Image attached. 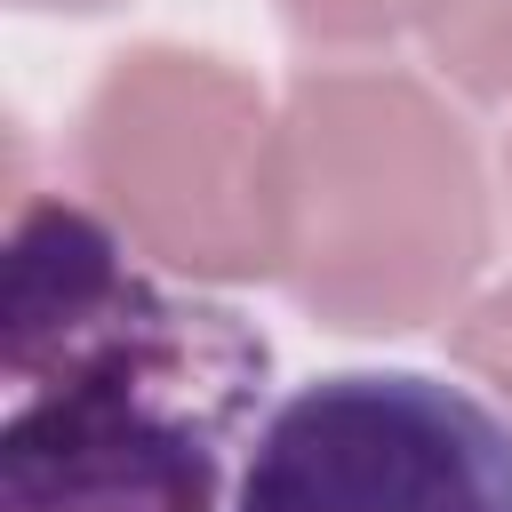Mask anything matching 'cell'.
<instances>
[{
  "instance_id": "obj_1",
  "label": "cell",
  "mask_w": 512,
  "mask_h": 512,
  "mask_svg": "<svg viewBox=\"0 0 512 512\" xmlns=\"http://www.w3.org/2000/svg\"><path fill=\"white\" fill-rule=\"evenodd\" d=\"M0 512H216L264 416L272 344L144 248L64 200L24 192L0 280Z\"/></svg>"
},
{
  "instance_id": "obj_5",
  "label": "cell",
  "mask_w": 512,
  "mask_h": 512,
  "mask_svg": "<svg viewBox=\"0 0 512 512\" xmlns=\"http://www.w3.org/2000/svg\"><path fill=\"white\" fill-rule=\"evenodd\" d=\"M32 8H96V0H32Z\"/></svg>"
},
{
  "instance_id": "obj_3",
  "label": "cell",
  "mask_w": 512,
  "mask_h": 512,
  "mask_svg": "<svg viewBox=\"0 0 512 512\" xmlns=\"http://www.w3.org/2000/svg\"><path fill=\"white\" fill-rule=\"evenodd\" d=\"M80 168L112 224L176 272H264L288 256L280 160L240 80L200 56H120L88 96Z\"/></svg>"
},
{
  "instance_id": "obj_4",
  "label": "cell",
  "mask_w": 512,
  "mask_h": 512,
  "mask_svg": "<svg viewBox=\"0 0 512 512\" xmlns=\"http://www.w3.org/2000/svg\"><path fill=\"white\" fill-rule=\"evenodd\" d=\"M456 344H464V360H480V368H488V376H504V392H512V288H504V296H488V304L464 320V336H456Z\"/></svg>"
},
{
  "instance_id": "obj_2",
  "label": "cell",
  "mask_w": 512,
  "mask_h": 512,
  "mask_svg": "<svg viewBox=\"0 0 512 512\" xmlns=\"http://www.w3.org/2000/svg\"><path fill=\"white\" fill-rule=\"evenodd\" d=\"M224 512H512V416L432 368H336L256 416Z\"/></svg>"
}]
</instances>
